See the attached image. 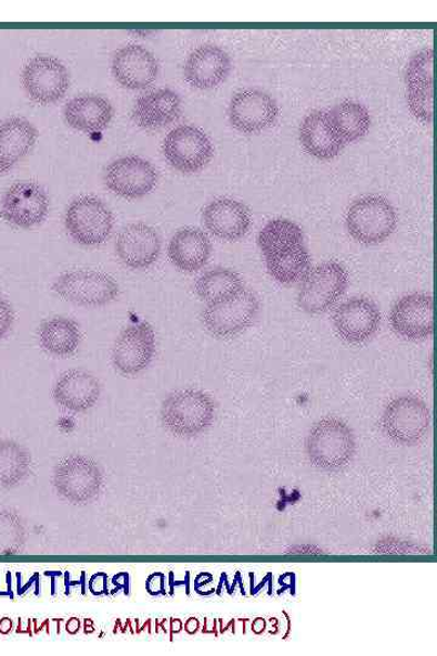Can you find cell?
<instances>
[{
  "label": "cell",
  "mask_w": 437,
  "mask_h": 656,
  "mask_svg": "<svg viewBox=\"0 0 437 656\" xmlns=\"http://www.w3.org/2000/svg\"><path fill=\"white\" fill-rule=\"evenodd\" d=\"M407 104L416 119L431 123L434 109V87L407 88Z\"/></svg>",
  "instance_id": "obj_35"
},
{
  "label": "cell",
  "mask_w": 437,
  "mask_h": 656,
  "mask_svg": "<svg viewBox=\"0 0 437 656\" xmlns=\"http://www.w3.org/2000/svg\"><path fill=\"white\" fill-rule=\"evenodd\" d=\"M22 84L26 93L37 104H54L67 94L70 74L67 67L57 58L37 55L26 63Z\"/></svg>",
  "instance_id": "obj_8"
},
{
  "label": "cell",
  "mask_w": 437,
  "mask_h": 656,
  "mask_svg": "<svg viewBox=\"0 0 437 656\" xmlns=\"http://www.w3.org/2000/svg\"><path fill=\"white\" fill-rule=\"evenodd\" d=\"M157 170L146 160L126 157L113 161L105 172V184L114 195L139 200L157 186Z\"/></svg>",
  "instance_id": "obj_11"
},
{
  "label": "cell",
  "mask_w": 437,
  "mask_h": 656,
  "mask_svg": "<svg viewBox=\"0 0 437 656\" xmlns=\"http://www.w3.org/2000/svg\"><path fill=\"white\" fill-rule=\"evenodd\" d=\"M54 482L62 496L79 505L98 495L102 477L94 461L84 456H71L57 467Z\"/></svg>",
  "instance_id": "obj_14"
},
{
  "label": "cell",
  "mask_w": 437,
  "mask_h": 656,
  "mask_svg": "<svg viewBox=\"0 0 437 656\" xmlns=\"http://www.w3.org/2000/svg\"><path fill=\"white\" fill-rule=\"evenodd\" d=\"M63 118L75 131L96 133L104 131L113 119V107L105 97L85 94L68 102Z\"/></svg>",
  "instance_id": "obj_26"
},
{
  "label": "cell",
  "mask_w": 437,
  "mask_h": 656,
  "mask_svg": "<svg viewBox=\"0 0 437 656\" xmlns=\"http://www.w3.org/2000/svg\"><path fill=\"white\" fill-rule=\"evenodd\" d=\"M95 576L98 578V583L94 577L90 578L89 583V588L90 591H92V594L98 596L102 594H108V576L104 575V577H102V581H99L100 574H96Z\"/></svg>",
  "instance_id": "obj_37"
},
{
  "label": "cell",
  "mask_w": 437,
  "mask_h": 656,
  "mask_svg": "<svg viewBox=\"0 0 437 656\" xmlns=\"http://www.w3.org/2000/svg\"><path fill=\"white\" fill-rule=\"evenodd\" d=\"M244 290L242 277L227 268H215L196 282L199 297L209 304L223 303L237 297Z\"/></svg>",
  "instance_id": "obj_30"
},
{
  "label": "cell",
  "mask_w": 437,
  "mask_h": 656,
  "mask_svg": "<svg viewBox=\"0 0 437 656\" xmlns=\"http://www.w3.org/2000/svg\"><path fill=\"white\" fill-rule=\"evenodd\" d=\"M53 291L63 301L85 307H101L119 299L120 285L112 276L93 272V270H75L59 276Z\"/></svg>",
  "instance_id": "obj_5"
},
{
  "label": "cell",
  "mask_w": 437,
  "mask_h": 656,
  "mask_svg": "<svg viewBox=\"0 0 437 656\" xmlns=\"http://www.w3.org/2000/svg\"><path fill=\"white\" fill-rule=\"evenodd\" d=\"M380 321L379 307L367 297L344 302L333 315L334 330L344 342L353 345L364 344L375 336Z\"/></svg>",
  "instance_id": "obj_13"
},
{
  "label": "cell",
  "mask_w": 437,
  "mask_h": 656,
  "mask_svg": "<svg viewBox=\"0 0 437 656\" xmlns=\"http://www.w3.org/2000/svg\"><path fill=\"white\" fill-rule=\"evenodd\" d=\"M113 214L94 196L75 199L65 213V228L72 240L85 248L105 243L113 231Z\"/></svg>",
  "instance_id": "obj_4"
},
{
  "label": "cell",
  "mask_w": 437,
  "mask_h": 656,
  "mask_svg": "<svg viewBox=\"0 0 437 656\" xmlns=\"http://www.w3.org/2000/svg\"><path fill=\"white\" fill-rule=\"evenodd\" d=\"M407 88L434 87V50L419 51L408 63L406 71Z\"/></svg>",
  "instance_id": "obj_34"
},
{
  "label": "cell",
  "mask_w": 437,
  "mask_h": 656,
  "mask_svg": "<svg viewBox=\"0 0 437 656\" xmlns=\"http://www.w3.org/2000/svg\"><path fill=\"white\" fill-rule=\"evenodd\" d=\"M160 65L156 57L146 48L128 44L115 51L112 74L122 87L140 90L156 82Z\"/></svg>",
  "instance_id": "obj_17"
},
{
  "label": "cell",
  "mask_w": 437,
  "mask_h": 656,
  "mask_svg": "<svg viewBox=\"0 0 437 656\" xmlns=\"http://www.w3.org/2000/svg\"><path fill=\"white\" fill-rule=\"evenodd\" d=\"M260 307V301L255 295L248 290H243L233 300L205 306L201 319L203 326L213 337L230 340L254 323Z\"/></svg>",
  "instance_id": "obj_6"
},
{
  "label": "cell",
  "mask_w": 437,
  "mask_h": 656,
  "mask_svg": "<svg viewBox=\"0 0 437 656\" xmlns=\"http://www.w3.org/2000/svg\"><path fill=\"white\" fill-rule=\"evenodd\" d=\"M354 436L338 420H324L316 424L307 440L308 456L326 467L343 465L354 454Z\"/></svg>",
  "instance_id": "obj_12"
},
{
  "label": "cell",
  "mask_w": 437,
  "mask_h": 656,
  "mask_svg": "<svg viewBox=\"0 0 437 656\" xmlns=\"http://www.w3.org/2000/svg\"><path fill=\"white\" fill-rule=\"evenodd\" d=\"M38 336L43 350L59 357L74 354L82 339L79 324L65 316H54L44 321Z\"/></svg>",
  "instance_id": "obj_28"
},
{
  "label": "cell",
  "mask_w": 437,
  "mask_h": 656,
  "mask_svg": "<svg viewBox=\"0 0 437 656\" xmlns=\"http://www.w3.org/2000/svg\"><path fill=\"white\" fill-rule=\"evenodd\" d=\"M31 455L14 441H0V487L20 484L30 472Z\"/></svg>",
  "instance_id": "obj_32"
},
{
  "label": "cell",
  "mask_w": 437,
  "mask_h": 656,
  "mask_svg": "<svg viewBox=\"0 0 437 656\" xmlns=\"http://www.w3.org/2000/svg\"><path fill=\"white\" fill-rule=\"evenodd\" d=\"M92 634L94 633V627H88V625H85V634Z\"/></svg>",
  "instance_id": "obj_41"
},
{
  "label": "cell",
  "mask_w": 437,
  "mask_h": 656,
  "mask_svg": "<svg viewBox=\"0 0 437 656\" xmlns=\"http://www.w3.org/2000/svg\"><path fill=\"white\" fill-rule=\"evenodd\" d=\"M166 161L179 172L197 173L214 157V148L207 134L194 125H179L163 141Z\"/></svg>",
  "instance_id": "obj_7"
},
{
  "label": "cell",
  "mask_w": 437,
  "mask_h": 656,
  "mask_svg": "<svg viewBox=\"0 0 437 656\" xmlns=\"http://www.w3.org/2000/svg\"><path fill=\"white\" fill-rule=\"evenodd\" d=\"M156 353V334L148 323L126 327L115 341L112 362L123 376L133 377L149 367Z\"/></svg>",
  "instance_id": "obj_10"
},
{
  "label": "cell",
  "mask_w": 437,
  "mask_h": 656,
  "mask_svg": "<svg viewBox=\"0 0 437 656\" xmlns=\"http://www.w3.org/2000/svg\"><path fill=\"white\" fill-rule=\"evenodd\" d=\"M278 118L276 101L262 90H243L231 99L228 119L242 133H258L272 127Z\"/></svg>",
  "instance_id": "obj_15"
},
{
  "label": "cell",
  "mask_w": 437,
  "mask_h": 656,
  "mask_svg": "<svg viewBox=\"0 0 437 656\" xmlns=\"http://www.w3.org/2000/svg\"><path fill=\"white\" fill-rule=\"evenodd\" d=\"M49 213V196L34 182L11 185L0 203V216L10 225L31 229L42 224Z\"/></svg>",
  "instance_id": "obj_9"
},
{
  "label": "cell",
  "mask_w": 437,
  "mask_h": 656,
  "mask_svg": "<svg viewBox=\"0 0 437 656\" xmlns=\"http://www.w3.org/2000/svg\"><path fill=\"white\" fill-rule=\"evenodd\" d=\"M14 325V311L10 303L0 295V340L4 339Z\"/></svg>",
  "instance_id": "obj_36"
},
{
  "label": "cell",
  "mask_w": 437,
  "mask_h": 656,
  "mask_svg": "<svg viewBox=\"0 0 437 656\" xmlns=\"http://www.w3.org/2000/svg\"><path fill=\"white\" fill-rule=\"evenodd\" d=\"M186 632L189 634H195L197 632L199 628V622L197 619H194V617H192V619H190L186 624Z\"/></svg>",
  "instance_id": "obj_40"
},
{
  "label": "cell",
  "mask_w": 437,
  "mask_h": 656,
  "mask_svg": "<svg viewBox=\"0 0 437 656\" xmlns=\"http://www.w3.org/2000/svg\"><path fill=\"white\" fill-rule=\"evenodd\" d=\"M434 303L431 295L407 294L398 300L390 313L393 331L407 341H423L431 336Z\"/></svg>",
  "instance_id": "obj_16"
},
{
  "label": "cell",
  "mask_w": 437,
  "mask_h": 656,
  "mask_svg": "<svg viewBox=\"0 0 437 656\" xmlns=\"http://www.w3.org/2000/svg\"><path fill=\"white\" fill-rule=\"evenodd\" d=\"M101 394L99 380L92 373L84 370H71L58 380L54 387V398L58 405L85 413L95 406Z\"/></svg>",
  "instance_id": "obj_23"
},
{
  "label": "cell",
  "mask_w": 437,
  "mask_h": 656,
  "mask_svg": "<svg viewBox=\"0 0 437 656\" xmlns=\"http://www.w3.org/2000/svg\"><path fill=\"white\" fill-rule=\"evenodd\" d=\"M182 113V99L171 89L153 90L141 95L132 110L133 121L144 130H161Z\"/></svg>",
  "instance_id": "obj_22"
},
{
  "label": "cell",
  "mask_w": 437,
  "mask_h": 656,
  "mask_svg": "<svg viewBox=\"0 0 437 656\" xmlns=\"http://www.w3.org/2000/svg\"><path fill=\"white\" fill-rule=\"evenodd\" d=\"M80 627H81V622L79 619H75V617H73V619L69 620V623L67 625L68 633L71 635L79 633Z\"/></svg>",
  "instance_id": "obj_38"
},
{
  "label": "cell",
  "mask_w": 437,
  "mask_h": 656,
  "mask_svg": "<svg viewBox=\"0 0 437 656\" xmlns=\"http://www.w3.org/2000/svg\"><path fill=\"white\" fill-rule=\"evenodd\" d=\"M203 223L217 239L236 242L248 233L252 215L246 204L231 199H217L203 210Z\"/></svg>",
  "instance_id": "obj_20"
},
{
  "label": "cell",
  "mask_w": 437,
  "mask_h": 656,
  "mask_svg": "<svg viewBox=\"0 0 437 656\" xmlns=\"http://www.w3.org/2000/svg\"><path fill=\"white\" fill-rule=\"evenodd\" d=\"M258 244L265 259H270V256L284 255L304 246V235L299 225L288 219L278 218L263 228Z\"/></svg>",
  "instance_id": "obj_29"
},
{
  "label": "cell",
  "mask_w": 437,
  "mask_h": 656,
  "mask_svg": "<svg viewBox=\"0 0 437 656\" xmlns=\"http://www.w3.org/2000/svg\"><path fill=\"white\" fill-rule=\"evenodd\" d=\"M231 59L226 51L214 44H203L189 55L185 80L197 89H213L222 84L230 74Z\"/></svg>",
  "instance_id": "obj_21"
},
{
  "label": "cell",
  "mask_w": 437,
  "mask_h": 656,
  "mask_svg": "<svg viewBox=\"0 0 437 656\" xmlns=\"http://www.w3.org/2000/svg\"><path fill=\"white\" fill-rule=\"evenodd\" d=\"M215 416L213 398L203 392H176L163 403L162 421L179 436H195L207 430Z\"/></svg>",
  "instance_id": "obj_1"
},
{
  "label": "cell",
  "mask_w": 437,
  "mask_h": 656,
  "mask_svg": "<svg viewBox=\"0 0 437 656\" xmlns=\"http://www.w3.org/2000/svg\"><path fill=\"white\" fill-rule=\"evenodd\" d=\"M162 251L156 230L145 223L124 226L115 241V252L121 262L134 270H144L156 263Z\"/></svg>",
  "instance_id": "obj_18"
},
{
  "label": "cell",
  "mask_w": 437,
  "mask_h": 656,
  "mask_svg": "<svg viewBox=\"0 0 437 656\" xmlns=\"http://www.w3.org/2000/svg\"><path fill=\"white\" fill-rule=\"evenodd\" d=\"M349 285V273L338 262L319 264L303 279L298 305L307 314H323L343 297Z\"/></svg>",
  "instance_id": "obj_3"
},
{
  "label": "cell",
  "mask_w": 437,
  "mask_h": 656,
  "mask_svg": "<svg viewBox=\"0 0 437 656\" xmlns=\"http://www.w3.org/2000/svg\"><path fill=\"white\" fill-rule=\"evenodd\" d=\"M384 428L400 443H415L426 434L429 424L428 408L418 398H396L385 411Z\"/></svg>",
  "instance_id": "obj_19"
},
{
  "label": "cell",
  "mask_w": 437,
  "mask_h": 656,
  "mask_svg": "<svg viewBox=\"0 0 437 656\" xmlns=\"http://www.w3.org/2000/svg\"><path fill=\"white\" fill-rule=\"evenodd\" d=\"M329 115L344 143H353L369 131L370 114L359 102L344 101L334 108Z\"/></svg>",
  "instance_id": "obj_31"
},
{
  "label": "cell",
  "mask_w": 437,
  "mask_h": 656,
  "mask_svg": "<svg viewBox=\"0 0 437 656\" xmlns=\"http://www.w3.org/2000/svg\"><path fill=\"white\" fill-rule=\"evenodd\" d=\"M12 622L4 617V619L0 620V634L8 635L11 632Z\"/></svg>",
  "instance_id": "obj_39"
},
{
  "label": "cell",
  "mask_w": 437,
  "mask_h": 656,
  "mask_svg": "<svg viewBox=\"0 0 437 656\" xmlns=\"http://www.w3.org/2000/svg\"><path fill=\"white\" fill-rule=\"evenodd\" d=\"M38 139L28 120L12 118L0 124V174H6L32 151Z\"/></svg>",
  "instance_id": "obj_27"
},
{
  "label": "cell",
  "mask_w": 437,
  "mask_h": 656,
  "mask_svg": "<svg viewBox=\"0 0 437 656\" xmlns=\"http://www.w3.org/2000/svg\"><path fill=\"white\" fill-rule=\"evenodd\" d=\"M212 243L197 228H183L176 231L169 246L172 264L184 273L199 272L209 263Z\"/></svg>",
  "instance_id": "obj_25"
},
{
  "label": "cell",
  "mask_w": 437,
  "mask_h": 656,
  "mask_svg": "<svg viewBox=\"0 0 437 656\" xmlns=\"http://www.w3.org/2000/svg\"><path fill=\"white\" fill-rule=\"evenodd\" d=\"M304 149L318 160H332L343 151L345 143L325 111L308 113L301 125Z\"/></svg>",
  "instance_id": "obj_24"
},
{
  "label": "cell",
  "mask_w": 437,
  "mask_h": 656,
  "mask_svg": "<svg viewBox=\"0 0 437 656\" xmlns=\"http://www.w3.org/2000/svg\"><path fill=\"white\" fill-rule=\"evenodd\" d=\"M345 224L357 242L373 246L393 235L397 216L388 200L365 196L353 202L346 213Z\"/></svg>",
  "instance_id": "obj_2"
},
{
  "label": "cell",
  "mask_w": 437,
  "mask_h": 656,
  "mask_svg": "<svg viewBox=\"0 0 437 656\" xmlns=\"http://www.w3.org/2000/svg\"><path fill=\"white\" fill-rule=\"evenodd\" d=\"M268 274L282 285H293L303 280L312 269V259L304 246L289 253L266 259Z\"/></svg>",
  "instance_id": "obj_33"
}]
</instances>
